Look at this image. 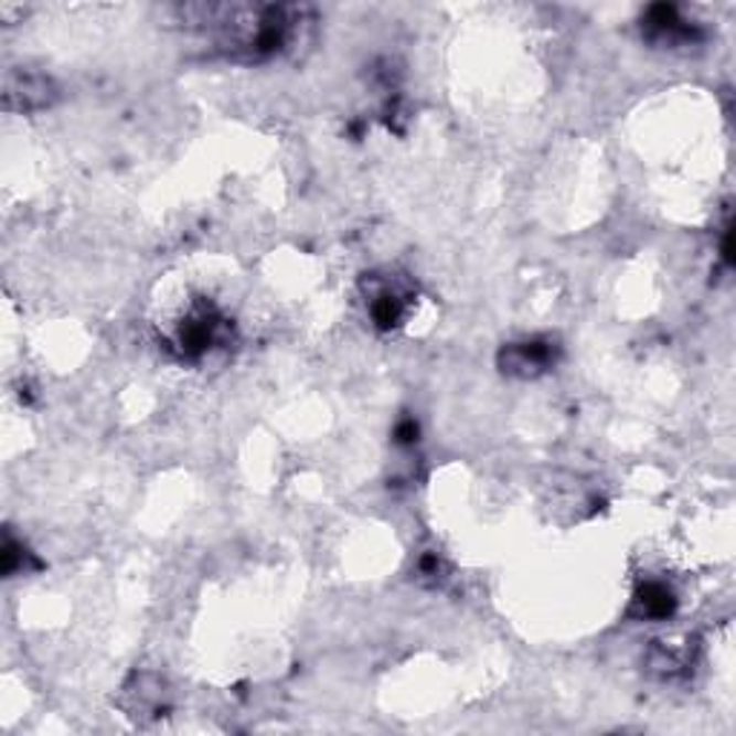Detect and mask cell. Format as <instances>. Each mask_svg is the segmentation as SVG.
Here are the masks:
<instances>
[{
	"instance_id": "obj_2",
	"label": "cell",
	"mask_w": 736,
	"mask_h": 736,
	"mask_svg": "<svg viewBox=\"0 0 736 736\" xmlns=\"http://www.w3.org/2000/svg\"><path fill=\"white\" fill-rule=\"evenodd\" d=\"M503 372L521 374V377H535V374L547 372L555 363V345L550 340H526L515 343L503 351Z\"/></svg>"
},
{
	"instance_id": "obj_3",
	"label": "cell",
	"mask_w": 736,
	"mask_h": 736,
	"mask_svg": "<svg viewBox=\"0 0 736 736\" xmlns=\"http://www.w3.org/2000/svg\"><path fill=\"white\" fill-rule=\"evenodd\" d=\"M369 311H372V320L377 329L392 331L406 320L408 297L403 291H397V288H392L386 279H380L377 288L369 294Z\"/></svg>"
},
{
	"instance_id": "obj_4",
	"label": "cell",
	"mask_w": 736,
	"mask_h": 736,
	"mask_svg": "<svg viewBox=\"0 0 736 736\" xmlns=\"http://www.w3.org/2000/svg\"><path fill=\"white\" fill-rule=\"evenodd\" d=\"M676 607V598H673L671 587L668 584L659 582H648L642 590L636 593L633 598V612L639 619L657 621V619H668Z\"/></svg>"
},
{
	"instance_id": "obj_1",
	"label": "cell",
	"mask_w": 736,
	"mask_h": 736,
	"mask_svg": "<svg viewBox=\"0 0 736 736\" xmlns=\"http://www.w3.org/2000/svg\"><path fill=\"white\" fill-rule=\"evenodd\" d=\"M58 98V87L50 75L38 70H12L3 81V107L15 113H35Z\"/></svg>"
}]
</instances>
